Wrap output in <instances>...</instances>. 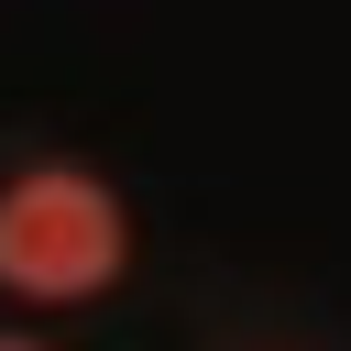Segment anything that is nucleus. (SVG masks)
Masks as SVG:
<instances>
[{
    "instance_id": "f03ea898",
    "label": "nucleus",
    "mask_w": 351,
    "mask_h": 351,
    "mask_svg": "<svg viewBox=\"0 0 351 351\" xmlns=\"http://www.w3.org/2000/svg\"><path fill=\"white\" fill-rule=\"evenodd\" d=\"M0 351H33V340H0Z\"/></svg>"
},
{
    "instance_id": "f257e3e1",
    "label": "nucleus",
    "mask_w": 351,
    "mask_h": 351,
    "mask_svg": "<svg viewBox=\"0 0 351 351\" xmlns=\"http://www.w3.org/2000/svg\"><path fill=\"white\" fill-rule=\"evenodd\" d=\"M132 252V219L99 176L77 165H33L0 186V285L22 296H99Z\"/></svg>"
}]
</instances>
